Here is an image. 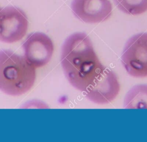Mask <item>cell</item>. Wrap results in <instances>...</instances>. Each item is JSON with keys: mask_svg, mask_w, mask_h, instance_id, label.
Here are the masks:
<instances>
[{"mask_svg": "<svg viewBox=\"0 0 147 142\" xmlns=\"http://www.w3.org/2000/svg\"><path fill=\"white\" fill-rule=\"evenodd\" d=\"M61 63L70 84L84 92L105 67L91 39L82 32L73 33L65 39L61 48Z\"/></svg>", "mask_w": 147, "mask_h": 142, "instance_id": "6da1fadb", "label": "cell"}, {"mask_svg": "<svg viewBox=\"0 0 147 142\" xmlns=\"http://www.w3.org/2000/svg\"><path fill=\"white\" fill-rule=\"evenodd\" d=\"M35 67L27 59L10 50L0 51V90L20 96L30 90L36 79Z\"/></svg>", "mask_w": 147, "mask_h": 142, "instance_id": "7a4b0ae2", "label": "cell"}, {"mask_svg": "<svg viewBox=\"0 0 147 142\" xmlns=\"http://www.w3.org/2000/svg\"><path fill=\"white\" fill-rule=\"evenodd\" d=\"M121 62L130 75L147 76V33H140L129 39L122 53Z\"/></svg>", "mask_w": 147, "mask_h": 142, "instance_id": "3957f363", "label": "cell"}, {"mask_svg": "<svg viewBox=\"0 0 147 142\" xmlns=\"http://www.w3.org/2000/svg\"><path fill=\"white\" fill-rule=\"evenodd\" d=\"M28 28L25 12L19 7L7 6L0 10V41L13 43L21 40Z\"/></svg>", "mask_w": 147, "mask_h": 142, "instance_id": "277c9868", "label": "cell"}, {"mask_svg": "<svg viewBox=\"0 0 147 142\" xmlns=\"http://www.w3.org/2000/svg\"><path fill=\"white\" fill-rule=\"evenodd\" d=\"M120 90L118 79L111 70L104 67L84 91L86 97L97 104H107L114 101Z\"/></svg>", "mask_w": 147, "mask_h": 142, "instance_id": "5b68a950", "label": "cell"}, {"mask_svg": "<svg viewBox=\"0 0 147 142\" xmlns=\"http://www.w3.org/2000/svg\"><path fill=\"white\" fill-rule=\"evenodd\" d=\"M22 48L24 57L35 68L42 67L48 63L53 52L51 39L41 32L30 34L24 42Z\"/></svg>", "mask_w": 147, "mask_h": 142, "instance_id": "8992f818", "label": "cell"}, {"mask_svg": "<svg viewBox=\"0 0 147 142\" xmlns=\"http://www.w3.org/2000/svg\"><path fill=\"white\" fill-rule=\"evenodd\" d=\"M71 9L77 18L90 24L106 21L113 11L109 0H73Z\"/></svg>", "mask_w": 147, "mask_h": 142, "instance_id": "52a82bcc", "label": "cell"}, {"mask_svg": "<svg viewBox=\"0 0 147 142\" xmlns=\"http://www.w3.org/2000/svg\"><path fill=\"white\" fill-rule=\"evenodd\" d=\"M125 109H147V85H138L131 87L124 98Z\"/></svg>", "mask_w": 147, "mask_h": 142, "instance_id": "ba28073f", "label": "cell"}, {"mask_svg": "<svg viewBox=\"0 0 147 142\" xmlns=\"http://www.w3.org/2000/svg\"><path fill=\"white\" fill-rule=\"evenodd\" d=\"M117 8L129 15H139L147 11V0H114Z\"/></svg>", "mask_w": 147, "mask_h": 142, "instance_id": "9c48e42d", "label": "cell"}, {"mask_svg": "<svg viewBox=\"0 0 147 142\" xmlns=\"http://www.w3.org/2000/svg\"><path fill=\"white\" fill-rule=\"evenodd\" d=\"M1 10V8H0V10Z\"/></svg>", "mask_w": 147, "mask_h": 142, "instance_id": "30bf717a", "label": "cell"}]
</instances>
